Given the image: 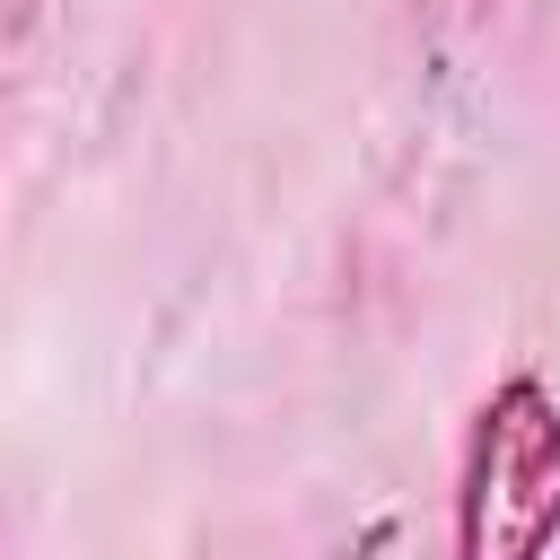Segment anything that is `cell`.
<instances>
[{"label": "cell", "mask_w": 560, "mask_h": 560, "mask_svg": "<svg viewBox=\"0 0 560 560\" xmlns=\"http://www.w3.org/2000/svg\"><path fill=\"white\" fill-rule=\"evenodd\" d=\"M560 542V394L508 376L481 394L455 464V560H551Z\"/></svg>", "instance_id": "6da1fadb"}]
</instances>
